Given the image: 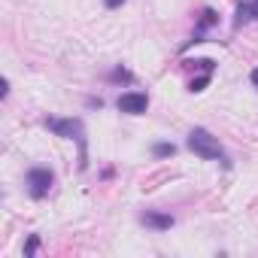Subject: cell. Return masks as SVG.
Masks as SVG:
<instances>
[{
  "mask_svg": "<svg viewBox=\"0 0 258 258\" xmlns=\"http://www.w3.org/2000/svg\"><path fill=\"white\" fill-rule=\"evenodd\" d=\"M188 149H191L195 155H201L204 161H222V158H225L219 140H216L210 131H204V127H195V131L188 134Z\"/></svg>",
  "mask_w": 258,
  "mask_h": 258,
  "instance_id": "cell-1",
  "label": "cell"
},
{
  "mask_svg": "<svg viewBox=\"0 0 258 258\" xmlns=\"http://www.w3.org/2000/svg\"><path fill=\"white\" fill-rule=\"evenodd\" d=\"M52 182H55V173L49 167H31L28 170V191L34 201H43L52 191Z\"/></svg>",
  "mask_w": 258,
  "mask_h": 258,
  "instance_id": "cell-2",
  "label": "cell"
},
{
  "mask_svg": "<svg viewBox=\"0 0 258 258\" xmlns=\"http://www.w3.org/2000/svg\"><path fill=\"white\" fill-rule=\"evenodd\" d=\"M46 127L52 134L64 137V140H79L82 143V121L79 118H46Z\"/></svg>",
  "mask_w": 258,
  "mask_h": 258,
  "instance_id": "cell-3",
  "label": "cell"
},
{
  "mask_svg": "<svg viewBox=\"0 0 258 258\" xmlns=\"http://www.w3.org/2000/svg\"><path fill=\"white\" fill-rule=\"evenodd\" d=\"M118 112H127V115H143L149 109V97L143 91H124L118 100H115Z\"/></svg>",
  "mask_w": 258,
  "mask_h": 258,
  "instance_id": "cell-4",
  "label": "cell"
},
{
  "mask_svg": "<svg viewBox=\"0 0 258 258\" xmlns=\"http://www.w3.org/2000/svg\"><path fill=\"white\" fill-rule=\"evenodd\" d=\"M140 222H143L146 228H152V231H170V228H173V216L155 213V210H146V213L140 216Z\"/></svg>",
  "mask_w": 258,
  "mask_h": 258,
  "instance_id": "cell-5",
  "label": "cell"
},
{
  "mask_svg": "<svg viewBox=\"0 0 258 258\" xmlns=\"http://www.w3.org/2000/svg\"><path fill=\"white\" fill-rule=\"evenodd\" d=\"M219 22V16L213 13V10H204V19H201V25H198V31H195V40L191 43H204V31L210 28V25H216Z\"/></svg>",
  "mask_w": 258,
  "mask_h": 258,
  "instance_id": "cell-6",
  "label": "cell"
},
{
  "mask_svg": "<svg viewBox=\"0 0 258 258\" xmlns=\"http://www.w3.org/2000/svg\"><path fill=\"white\" fill-rule=\"evenodd\" d=\"M246 22H252V4H240L237 16H234V28H243Z\"/></svg>",
  "mask_w": 258,
  "mask_h": 258,
  "instance_id": "cell-7",
  "label": "cell"
},
{
  "mask_svg": "<svg viewBox=\"0 0 258 258\" xmlns=\"http://www.w3.org/2000/svg\"><path fill=\"white\" fill-rule=\"evenodd\" d=\"M210 76H213V73L207 70L204 76H198V79H191V82H188V91H204V85L210 82Z\"/></svg>",
  "mask_w": 258,
  "mask_h": 258,
  "instance_id": "cell-8",
  "label": "cell"
},
{
  "mask_svg": "<svg viewBox=\"0 0 258 258\" xmlns=\"http://www.w3.org/2000/svg\"><path fill=\"white\" fill-rule=\"evenodd\" d=\"M152 152H155L158 158H167V155H173V152H176V146H173V143H158Z\"/></svg>",
  "mask_w": 258,
  "mask_h": 258,
  "instance_id": "cell-9",
  "label": "cell"
},
{
  "mask_svg": "<svg viewBox=\"0 0 258 258\" xmlns=\"http://www.w3.org/2000/svg\"><path fill=\"white\" fill-rule=\"evenodd\" d=\"M37 249H40V237H37V234H31V237H28V243H25V258H31Z\"/></svg>",
  "mask_w": 258,
  "mask_h": 258,
  "instance_id": "cell-10",
  "label": "cell"
},
{
  "mask_svg": "<svg viewBox=\"0 0 258 258\" xmlns=\"http://www.w3.org/2000/svg\"><path fill=\"white\" fill-rule=\"evenodd\" d=\"M103 4H106V10H118V7L124 4V0H103Z\"/></svg>",
  "mask_w": 258,
  "mask_h": 258,
  "instance_id": "cell-11",
  "label": "cell"
},
{
  "mask_svg": "<svg viewBox=\"0 0 258 258\" xmlns=\"http://www.w3.org/2000/svg\"><path fill=\"white\" fill-rule=\"evenodd\" d=\"M249 82H252V85H255V88H258V67H255V70H252V73H249Z\"/></svg>",
  "mask_w": 258,
  "mask_h": 258,
  "instance_id": "cell-12",
  "label": "cell"
},
{
  "mask_svg": "<svg viewBox=\"0 0 258 258\" xmlns=\"http://www.w3.org/2000/svg\"><path fill=\"white\" fill-rule=\"evenodd\" d=\"M252 19H258V0H252Z\"/></svg>",
  "mask_w": 258,
  "mask_h": 258,
  "instance_id": "cell-13",
  "label": "cell"
}]
</instances>
